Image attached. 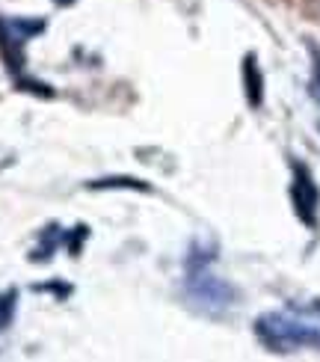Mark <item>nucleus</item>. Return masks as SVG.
Returning a JSON list of instances; mask_svg holds the SVG:
<instances>
[{"mask_svg":"<svg viewBox=\"0 0 320 362\" xmlns=\"http://www.w3.org/2000/svg\"><path fill=\"white\" fill-rule=\"evenodd\" d=\"M15 89H21V93H30V95H39V98H54L57 93H54V86H48V83H39V81H33V78H15Z\"/></svg>","mask_w":320,"mask_h":362,"instance_id":"9","label":"nucleus"},{"mask_svg":"<svg viewBox=\"0 0 320 362\" xmlns=\"http://www.w3.org/2000/svg\"><path fill=\"white\" fill-rule=\"evenodd\" d=\"M255 333L276 354H288L294 348H320V300L309 306L261 315L255 321Z\"/></svg>","mask_w":320,"mask_h":362,"instance_id":"1","label":"nucleus"},{"mask_svg":"<svg viewBox=\"0 0 320 362\" xmlns=\"http://www.w3.org/2000/svg\"><path fill=\"white\" fill-rule=\"evenodd\" d=\"M86 190H136V193H151L155 187L143 178H134V175H107V178H95V181H86Z\"/></svg>","mask_w":320,"mask_h":362,"instance_id":"6","label":"nucleus"},{"mask_svg":"<svg viewBox=\"0 0 320 362\" xmlns=\"http://www.w3.org/2000/svg\"><path fill=\"white\" fill-rule=\"evenodd\" d=\"M243 93H247V104L252 110H258L264 104V74L261 69H258V57L249 51L247 57H243Z\"/></svg>","mask_w":320,"mask_h":362,"instance_id":"5","label":"nucleus"},{"mask_svg":"<svg viewBox=\"0 0 320 362\" xmlns=\"http://www.w3.org/2000/svg\"><path fill=\"white\" fill-rule=\"evenodd\" d=\"M66 235H59V226H48V229L42 232V247L33 250V255H30V262H51V255L57 250V244L63 240Z\"/></svg>","mask_w":320,"mask_h":362,"instance_id":"7","label":"nucleus"},{"mask_svg":"<svg viewBox=\"0 0 320 362\" xmlns=\"http://www.w3.org/2000/svg\"><path fill=\"white\" fill-rule=\"evenodd\" d=\"M291 202H294V211H297V217L302 220V226L314 229L317 226V208H320V190L314 185L309 167H302V163H294Z\"/></svg>","mask_w":320,"mask_h":362,"instance_id":"4","label":"nucleus"},{"mask_svg":"<svg viewBox=\"0 0 320 362\" xmlns=\"http://www.w3.org/2000/svg\"><path fill=\"white\" fill-rule=\"evenodd\" d=\"M54 4H59V6H74L78 0H54Z\"/></svg>","mask_w":320,"mask_h":362,"instance_id":"13","label":"nucleus"},{"mask_svg":"<svg viewBox=\"0 0 320 362\" xmlns=\"http://www.w3.org/2000/svg\"><path fill=\"white\" fill-rule=\"evenodd\" d=\"M184 291H187V297H190L199 309H211V312H213V309L232 306L235 297H237V291L232 288V285H228L225 279H220V276H211L208 267H202V270H187Z\"/></svg>","mask_w":320,"mask_h":362,"instance_id":"3","label":"nucleus"},{"mask_svg":"<svg viewBox=\"0 0 320 362\" xmlns=\"http://www.w3.org/2000/svg\"><path fill=\"white\" fill-rule=\"evenodd\" d=\"M45 30L42 18H0V59L6 63L9 74L18 78L24 69V42Z\"/></svg>","mask_w":320,"mask_h":362,"instance_id":"2","label":"nucleus"},{"mask_svg":"<svg viewBox=\"0 0 320 362\" xmlns=\"http://www.w3.org/2000/svg\"><path fill=\"white\" fill-rule=\"evenodd\" d=\"M15 303H18V291L9 288L0 294V329H6L15 318Z\"/></svg>","mask_w":320,"mask_h":362,"instance_id":"10","label":"nucleus"},{"mask_svg":"<svg viewBox=\"0 0 320 362\" xmlns=\"http://www.w3.org/2000/svg\"><path fill=\"white\" fill-rule=\"evenodd\" d=\"M89 235V229H86V226H78V229H74V238H71V244H69V250L74 252V255H78L81 252V240Z\"/></svg>","mask_w":320,"mask_h":362,"instance_id":"12","label":"nucleus"},{"mask_svg":"<svg viewBox=\"0 0 320 362\" xmlns=\"http://www.w3.org/2000/svg\"><path fill=\"white\" fill-rule=\"evenodd\" d=\"M217 250L213 247H205V244H193L190 247V255H187V270H202V267H208L217 255H213Z\"/></svg>","mask_w":320,"mask_h":362,"instance_id":"8","label":"nucleus"},{"mask_svg":"<svg viewBox=\"0 0 320 362\" xmlns=\"http://www.w3.org/2000/svg\"><path fill=\"white\" fill-rule=\"evenodd\" d=\"M314 57H317V63H314V78H312V83H309V93H312V98L320 104V54L314 51Z\"/></svg>","mask_w":320,"mask_h":362,"instance_id":"11","label":"nucleus"}]
</instances>
